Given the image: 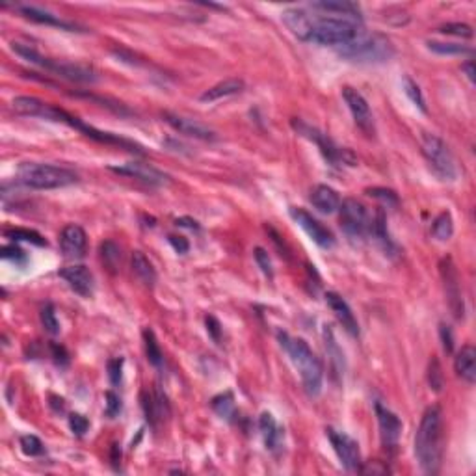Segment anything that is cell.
Wrapping results in <instances>:
<instances>
[{"label": "cell", "mask_w": 476, "mask_h": 476, "mask_svg": "<svg viewBox=\"0 0 476 476\" xmlns=\"http://www.w3.org/2000/svg\"><path fill=\"white\" fill-rule=\"evenodd\" d=\"M143 348H145V356H148V361L151 363L152 367L160 368L164 365V353L160 350V344H158L157 337H155V331L149 328L143 329Z\"/></svg>", "instance_id": "30"}, {"label": "cell", "mask_w": 476, "mask_h": 476, "mask_svg": "<svg viewBox=\"0 0 476 476\" xmlns=\"http://www.w3.org/2000/svg\"><path fill=\"white\" fill-rule=\"evenodd\" d=\"M175 225H177V227L190 229V231H200V224H197V222H195V219H192V218L175 219Z\"/></svg>", "instance_id": "52"}, {"label": "cell", "mask_w": 476, "mask_h": 476, "mask_svg": "<svg viewBox=\"0 0 476 476\" xmlns=\"http://www.w3.org/2000/svg\"><path fill=\"white\" fill-rule=\"evenodd\" d=\"M343 99L348 105L350 112H352V118L356 121V125L367 136H374V118H372L371 106H368L367 99L352 86H344L343 88Z\"/></svg>", "instance_id": "13"}, {"label": "cell", "mask_w": 476, "mask_h": 476, "mask_svg": "<svg viewBox=\"0 0 476 476\" xmlns=\"http://www.w3.org/2000/svg\"><path fill=\"white\" fill-rule=\"evenodd\" d=\"M291 218L294 219L296 224L300 225L305 231V234L313 240L316 246L320 248L329 249L335 246V237L333 233L329 231L326 225H322L316 218H313V214H309L305 209H298V207H292L291 209Z\"/></svg>", "instance_id": "12"}, {"label": "cell", "mask_w": 476, "mask_h": 476, "mask_svg": "<svg viewBox=\"0 0 476 476\" xmlns=\"http://www.w3.org/2000/svg\"><path fill=\"white\" fill-rule=\"evenodd\" d=\"M326 301H328L329 309L333 311L335 319L341 322V326L346 329L348 333L352 337H359V324H357L356 314L352 313L350 305L346 304L343 296L337 294V292H326Z\"/></svg>", "instance_id": "19"}, {"label": "cell", "mask_w": 476, "mask_h": 476, "mask_svg": "<svg viewBox=\"0 0 476 476\" xmlns=\"http://www.w3.org/2000/svg\"><path fill=\"white\" fill-rule=\"evenodd\" d=\"M376 417L378 424H380L381 445L389 454L396 452L402 435V420L398 419V415L387 410L386 405H381L380 402H376Z\"/></svg>", "instance_id": "15"}, {"label": "cell", "mask_w": 476, "mask_h": 476, "mask_svg": "<svg viewBox=\"0 0 476 476\" xmlns=\"http://www.w3.org/2000/svg\"><path fill=\"white\" fill-rule=\"evenodd\" d=\"M367 194L374 197V200H380L381 203H386L387 207L398 205V195H396V192L389 190V188H368Z\"/></svg>", "instance_id": "42"}, {"label": "cell", "mask_w": 476, "mask_h": 476, "mask_svg": "<svg viewBox=\"0 0 476 476\" xmlns=\"http://www.w3.org/2000/svg\"><path fill=\"white\" fill-rule=\"evenodd\" d=\"M17 181L32 190H56L78 182V175L63 166L43 162H24L17 170Z\"/></svg>", "instance_id": "4"}, {"label": "cell", "mask_w": 476, "mask_h": 476, "mask_svg": "<svg viewBox=\"0 0 476 476\" xmlns=\"http://www.w3.org/2000/svg\"><path fill=\"white\" fill-rule=\"evenodd\" d=\"M253 257L257 261V267L261 268V271L267 277H274V264H271V259L268 255V252L264 248H255L253 249Z\"/></svg>", "instance_id": "41"}, {"label": "cell", "mask_w": 476, "mask_h": 476, "mask_svg": "<svg viewBox=\"0 0 476 476\" xmlns=\"http://www.w3.org/2000/svg\"><path fill=\"white\" fill-rule=\"evenodd\" d=\"M281 19L285 26L301 41H311V32H313V17L301 8H289L281 14Z\"/></svg>", "instance_id": "20"}, {"label": "cell", "mask_w": 476, "mask_h": 476, "mask_svg": "<svg viewBox=\"0 0 476 476\" xmlns=\"http://www.w3.org/2000/svg\"><path fill=\"white\" fill-rule=\"evenodd\" d=\"M130 264H133V271L143 285L152 286L157 283V270H155L152 262L149 261L145 253L134 252L133 257H130Z\"/></svg>", "instance_id": "29"}, {"label": "cell", "mask_w": 476, "mask_h": 476, "mask_svg": "<svg viewBox=\"0 0 476 476\" xmlns=\"http://www.w3.org/2000/svg\"><path fill=\"white\" fill-rule=\"evenodd\" d=\"M99 253H100V261L105 262L110 270L112 271L118 270V267L121 264V248H119L114 240H106V242L100 244Z\"/></svg>", "instance_id": "32"}, {"label": "cell", "mask_w": 476, "mask_h": 476, "mask_svg": "<svg viewBox=\"0 0 476 476\" xmlns=\"http://www.w3.org/2000/svg\"><path fill=\"white\" fill-rule=\"evenodd\" d=\"M371 237L376 238V242L380 244L381 249L386 252V255H395L396 244L390 240L389 231H387V218L383 210H378L376 216L372 218L371 224Z\"/></svg>", "instance_id": "27"}, {"label": "cell", "mask_w": 476, "mask_h": 476, "mask_svg": "<svg viewBox=\"0 0 476 476\" xmlns=\"http://www.w3.org/2000/svg\"><path fill=\"white\" fill-rule=\"evenodd\" d=\"M420 151H423L430 170L445 182H454L457 179V167L454 160L452 152L448 149L443 140L435 136V134H423V143H420Z\"/></svg>", "instance_id": "7"}, {"label": "cell", "mask_w": 476, "mask_h": 476, "mask_svg": "<svg viewBox=\"0 0 476 476\" xmlns=\"http://www.w3.org/2000/svg\"><path fill=\"white\" fill-rule=\"evenodd\" d=\"M48 103L38 99V97L30 95H19L11 100V108L15 110V114L24 115V118H41L43 119L45 108Z\"/></svg>", "instance_id": "28"}, {"label": "cell", "mask_w": 476, "mask_h": 476, "mask_svg": "<svg viewBox=\"0 0 476 476\" xmlns=\"http://www.w3.org/2000/svg\"><path fill=\"white\" fill-rule=\"evenodd\" d=\"M309 200L311 203H313L314 209L319 210V212H322V214H333V212H337L338 210L341 203H343L338 192L328 185L314 186L313 190H311Z\"/></svg>", "instance_id": "23"}, {"label": "cell", "mask_w": 476, "mask_h": 476, "mask_svg": "<svg viewBox=\"0 0 476 476\" xmlns=\"http://www.w3.org/2000/svg\"><path fill=\"white\" fill-rule=\"evenodd\" d=\"M402 88H404V93L408 95V99H410L411 103H413V105L417 106L420 112H423V114H426L428 108H426V100H424L423 91H420L419 84H417L411 76L405 75L404 78H402Z\"/></svg>", "instance_id": "34"}, {"label": "cell", "mask_w": 476, "mask_h": 476, "mask_svg": "<svg viewBox=\"0 0 476 476\" xmlns=\"http://www.w3.org/2000/svg\"><path fill=\"white\" fill-rule=\"evenodd\" d=\"M313 10L324 11V14H333V17H343V19L361 21V8L356 2L348 0H324V2H313Z\"/></svg>", "instance_id": "24"}, {"label": "cell", "mask_w": 476, "mask_h": 476, "mask_svg": "<svg viewBox=\"0 0 476 476\" xmlns=\"http://www.w3.org/2000/svg\"><path fill=\"white\" fill-rule=\"evenodd\" d=\"M162 118L173 130H177L179 134H185L188 138L201 140V142H216L218 140L214 130L210 129L209 125L197 121V119L173 114V112H164Z\"/></svg>", "instance_id": "14"}, {"label": "cell", "mask_w": 476, "mask_h": 476, "mask_svg": "<svg viewBox=\"0 0 476 476\" xmlns=\"http://www.w3.org/2000/svg\"><path fill=\"white\" fill-rule=\"evenodd\" d=\"M452 234H454L452 214H450L448 210H445V212H441L438 218L433 219L432 237L435 238V240H439V242H448V240L452 238Z\"/></svg>", "instance_id": "31"}, {"label": "cell", "mask_w": 476, "mask_h": 476, "mask_svg": "<svg viewBox=\"0 0 476 476\" xmlns=\"http://www.w3.org/2000/svg\"><path fill=\"white\" fill-rule=\"evenodd\" d=\"M441 277H443L445 294H447L448 307H450V311H452V314L457 320H462L463 314H465V305H463V296H462V283H460V276H457V270L450 257L441 261Z\"/></svg>", "instance_id": "11"}, {"label": "cell", "mask_w": 476, "mask_h": 476, "mask_svg": "<svg viewBox=\"0 0 476 476\" xmlns=\"http://www.w3.org/2000/svg\"><path fill=\"white\" fill-rule=\"evenodd\" d=\"M21 450H23L26 456H41L45 452V447L41 443V439L36 438V435H23L21 438Z\"/></svg>", "instance_id": "39"}, {"label": "cell", "mask_w": 476, "mask_h": 476, "mask_svg": "<svg viewBox=\"0 0 476 476\" xmlns=\"http://www.w3.org/2000/svg\"><path fill=\"white\" fill-rule=\"evenodd\" d=\"M338 222L341 227L352 240H365L371 237L372 218L368 216L367 209L363 203H359L353 197H348L338 207Z\"/></svg>", "instance_id": "9"}, {"label": "cell", "mask_w": 476, "mask_h": 476, "mask_svg": "<svg viewBox=\"0 0 476 476\" xmlns=\"http://www.w3.org/2000/svg\"><path fill=\"white\" fill-rule=\"evenodd\" d=\"M4 234L6 238H10L14 242H30L36 244V246H47L45 238L39 233H36V231H30V229H21V227L6 229Z\"/></svg>", "instance_id": "35"}, {"label": "cell", "mask_w": 476, "mask_h": 476, "mask_svg": "<svg viewBox=\"0 0 476 476\" xmlns=\"http://www.w3.org/2000/svg\"><path fill=\"white\" fill-rule=\"evenodd\" d=\"M110 172L118 173V175L129 177V179H136L140 182H145L149 186H162L166 185L170 177L166 173H162L157 167L148 166V164H140V162H127L121 164V166H110Z\"/></svg>", "instance_id": "16"}, {"label": "cell", "mask_w": 476, "mask_h": 476, "mask_svg": "<svg viewBox=\"0 0 476 476\" xmlns=\"http://www.w3.org/2000/svg\"><path fill=\"white\" fill-rule=\"evenodd\" d=\"M428 383L435 393L443 389V372H441V367H439L438 359H432L430 361V371H428Z\"/></svg>", "instance_id": "43"}, {"label": "cell", "mask_w": 476, "mask_h": 476, "mask_svg": "<svg viewBox=\"0 0 476 476\" xmlns=\"http://www.w3.org/2000/svg\"><path fill=\"white\" fill-rule=\"evenodd\" d=\"M108 378L112 386L121 383V380H123V359L121 357H115V359L108 361Z\"/></svg>", "instance_id": "46"}, {"label": "cell", "mask_w": 476, "mask_h": 476, "mask_svg": "<svg viewBox=\"0 0 476 476\" xmlns=\"http://www.w3.org/2000/svg\"><path fill=\"white\" fill-rule=\"evenodd\" d=\"M428 48L432 53L441 54V56H462V54H471L472 48L462 43H445V41H428Z\"/></svg>", "instance_id": "33"}, {"label": "cell", "mask_w": 476, "mask_h": 476, "mask_svg": "<svg viewBox=\"0 0 476 476\" xmlns=\"http://www.w3.org/2000/svg\"><path fill=\"white\" fill-rule=\"evenodd\" d=\"M205 324L207 331H209V335L212 337V341L219 343V338H222V324H219V320L216 319V316H212V314H209L205 319Z\"/></svg>", "instance_id": "48"}, {"label": "cell", "mask_w": 476, "mask_h": 476, "mask_svg": "<svg viewBox=\"0 0 476 476\" xmlns=\"http://www.w3.org/2000/svg\"><path fill=\"white\" fill-rule=\"evenodd\" d=\"M439 32L447 33V36H457V38H472V29L465 23H448L439 26Z\"/></svg>", "instance_id": "40"}, {"label": "cell", "mask_w": 476, "mask_h": 476, "mask_svg": "<svg viewBox=\"0 0 476 476\" xmlns=\"http://www.w3.org/2000/svg\"><path fill=\"white\" fill-rule=\"evenodd\" d=\"M244 88H246V84H244L242 78H225V81L218 82V84H214L212 88L203 91L200 100H203V103H214V100L219 99H227V97L242 93Z\"/></svg>", "instance_id": "25"}, {"label": "cell", "mask_w": 476, "mask_h": 476, "mask_svg": "<svg viewBox=\"0 0 476 476\" xmlns=\"http://www.w3.org/2000/svg\"><path fill=\"white\" fill-rule=\"evenodd\" d=\"M39 319H41V324H43L45 331L51 335L60 333V322L56 319V313H54V307L51 304H47L39 313Z\"/></svg>", "instance_id": "38"}, {"label": "cell", "mask_w": 476, "mask_h": 476, "mask_svg": "<svg viewBox=\"0 0 476 476\" xmlns=\"http://www.w3.org/2000/svg\"><path fill=\"white\" fill-rule=\"evenodd\" d=\"M439 333H441V341H443V348L445 352H452L454 348V335H452V329L448 328V326L441 324L439 326Z\"/></svg>", "instance_id": "49"}, {"label": "cell", "mask_w": 476, "mask_h": 476, "mask_svg": "<svg viewBox=\"0 0 476 476\" xmlns=\"http://www.w3.org/2000/svg\"><path fill=\"white\" fill-rule=\"evenodd\" d=\"M359 472H363V475H386V472H389V469L386 465H381V462H372L359 467Z\"/></svg>", "instance_id": "51"}, {"label": "cell", "mask_w": 476, "mask_h": 476, "mask_svg": "<svg viewBox=\"0 0 476 476\" xmlns=\"http://www.w3.org/2000/svg\"><path fill=\"white\" fill-rule=\"evenodd\" d=\"M86 231L76 224H69L60 233V248L66 259H82L86 253Z\"/></svg>", "instance_id": "17"}, {"label": "cell", "mask_w": 476, "mask_h": 476, "mask_svg": "<svg viewBox=\"0 0 476 476\" xmlns=\"http://www.w3.org/2000/svg\"><path fill=\"white\" fill-rule=\"evenodd\" d=\"M365 32L361 26V21L343 19V17H313V32H311L309 43L319 45H331V47H341L356 39L359 33Z\"/></svg>", "instance_id": "6"}, {"label": "cell", "mask_w": 476, "mask_h": 476, "mask_svg": "<svg viewBox=\"0 0 476 476\" xmlns=\"http://www.w3.org/2000/svg\"><path fill=\"white\" fill-rule=\"evenodd\" d=\"M462 73H465L467 81L475 84V63H472V60H467L465 63H462Z\"/></svg>", "instance_id": "53"}, {"label": "cell", "mask_w": 476, "mask_h": 476, "mask_svg": "<svg viewBox=\"0 0 476 476\" xmlns=\"http://www.w3.org/2000/svg\"><path fill=\"white\" fill-rule=\"evenodd\" d=\"M415 456L423 472L438 475L443 457V413L439 405L424 411L415 435Z\"/></svg>", "instance_id": "1"}, {"label": "cell", "mask_w": 476, "mask_h": 476, "mask_svg": "<svg viewBox=\"0 0 476 476\" xmlns=\"http://www.w3.org/2000/svg\"><path fill=\"white\" fill-rule=\"evenodd\" d=\"M338 56H343L348 62L357 63H381L389 62L395 56V47L381 33H359L356 39L337 47Z\"/></svg>", "instance_id": "5"}, {"label": "cell", "mask_w": 476, "mask_h": 476, "mask_svg": "<svg viewBox=\"0 0 476 476\" xmlns=\"http://www.w3.org/2000/svg\"><path fill=\"white\" fill-rule=\"evenodd\" d=\"M11 51H14L17 56L23 58V60L32 63V66L41 67L45 71L53 73V75L60 76V78H66V81L78 82V84H93V82L99 81L95 69L91 66H86V63L53 60V58H47L43 56V54H39L38 51L33 47H30V45L19 43V41H14V43H11Z\"/></svg>", "instance_id": "3"}, {"label": "cell", "mask_w": 476, "mask_h": 476, "mask_svg": "<svg viewBox=\"0 0 476 476\" xmlns=\"http://www.w3.org/2000/svg\"><path fill=\"white\" fill-rule=\"evenodd\" d=\"M259 430H261V435L268 450L274 454L279 452L283 448V443H285V430L276 423L274 415L262 413L261 419H259Z\"/></svg>", "instance_id": "22"}, {"label": "cell", "mask_w": 476, "mask_h": 476, "mask_svg": "<svg viewBox=\"0 0 476 476\" xmlns=\"http://www.w3.org/2000/svg\"><path fill=\"white\" fill-rule=\"evenodd\" d=\"M292 127H294V130L300 134V136L307 138L309 142L316 143V148L320 149L322 157H324L331 166H356L357 164V158L353 157L352 151L338 148L337 143L329 138L328 134L320 133L319 129H314L311 125L304 123L300 119H292Z\"/></svg>", "instance_id": "8"}, {"label": "cell", "mask_w": 476, "mask_h": 476, "mask_svg": "<svg viewBox=\"0 0 476 476\" xmlns=\"http://www.w3.org/2000/svg\"><path fill=\"white\" fill-rule=\"evenodd\" d=\"M454 368H456V374L462 380H465L467 383H475L476 381V350L467 344L463 346L456 356V361H454Z\"/></svg>", "instance_id": "26"}, {"label": "cell", "mask_w": 476, "mask_h": 476, "mask_svg": "<svg viewBox=\"0 0 476 476\" xmlns=\"http://www.w3.org/2000/svg\"><path fill=\"white\" fill-rule=\"evenodd\" d=\"M17 10H19V14L23 15V17L33 21V23L47 24V26L67 30V32H82V30H78L76 24L69 23V21L60 19L58 15L51 14V11H47V10H41V8H36V6H17Z\"/></svg>", "instance_id": "21"}, {"label": "cell", "mask_w": 476, "mask_h": 476, "mask_svg": "<svg viewBox=\"0 0 476 476\" xmlns=\"http://www.w3.org/2000/svg\"><path fill=\"white\" fill-rule=\"evenodd\" d=\"M105 400H106V408H105L106 417H108V419H115V417L121 413V398L115 395L114 390H106Z\"/></svg>", "instance_id": "44"}, {"label": "cell", "mask_w": 476, "mask_h": 476, "mask_svg": "<svg viewBox=\"0 0 476 476\" xmlns=\"http://www.w3.org/2000/svg\"><path fill=\"white\" fill-rule=\"evenodd\" d=\"M53 352H54V359H56L58 363H60V361L67 363V353H66V350H63L62 346L58 348L56 344H53Z\"/></svg>", "instance_id": "54"}, {"label": "cell", "mask_w": 476, "mask_h": 476, "mask_svg": "<svg viewBox=\"0 0 476 476\" xmlns=\"http://www.w3.org/2000/svg\"><path fill=\"white\" fill-rule=\"evenodd\" d=\"M167 240H170V244H172V248L175 249L177 253H181V255L188 253V249H190V244H188V240H186L185 237L170 234V237H167Z\"/></svg>", "instance_id": "50"}, {"label": "cell", "mask_w": 476, "mask_h": 476, "mask_svg": "<svg viewBox=\"0 0 476 476\" xmlns=\"http://www.w3.org/2000/svg\"><path fill=\"white\" fill-rule=\"evenodd\" d=\"M212 410L222 417V419H233L237 415V408H234V398L231 393H224L212 398Z\"/></svg>", "instance_id": "37"}, {"label": "cell", "mask_w": 476, "mask_h": 476, "mask_svg": "<svg viewBox=\"0 0 476 476\" xmlns=\"http://www.w3.org/2000/svg\"><path fill=\"white\" fill-rule=\"evenodd\" d=\"M60 277L66 279V283L71 286L76 294H81L82 298H90L93 294V274L90 271V268L84 267V264H73V267H67L60 270Z\"/></svg>", "instance_id": "18"}, {"label": "cell", "mask_w": 476, "mask_h": 476, "mask_svg": "<svg viewBox=\"0 0 476 476\" xmlns=\"http://www.w3.org/2000/svg\"><path fill=\"white\" fill-rule=\"evenodd\" d=\"M2 259H6V261L21 262L26 259V255H24V252L19 248V246L10 244V246H4V248H2Z\"/></svg>", "instance_id": "47"}, {"label": "cell", "mask_w": 476, "mask_h": 476, "mask_svg": "<svg viewBox=\"0 0 476 476\" xmlns=\"http://www.w3.org/2000/svg\"><path fill=\"white\" fill-rule=\"evenodd\" d=\"M69 428H71V432L75 433V435L82 438V435L90 430V420L81 413H71L69 415Z\"/></svg>", "instance_id": "45"}, {"label": "cell", "mask_w": 476, "mask_h": 476, "mask_svg": "<svg viewBox=\"0 0 476 476\" xmlns=\"http://www.w3.org/2000/svg\"><path fill=\"white\" fill-rule=\"evenodd\" d=\"M326 435H328L329 443L333 447L341 465L350 472H359V467H361V450H359V445H357L356 439L350 438L348 433L338 432V430L335 428H326Z\"/></svg>", "instance_id": "10"}, {"label": "cell", "mask_w": 476, "mask_h": 476, "mask_svg": "<svg viewBox=\"0 0 476 476\" xmlns=\"http://www.w3.org/2000/svg\"><path fill=\"white\" fill-rule=\"evenodd\" d=\"M277 338L291 357L296 371L300 372L305 393L309 396H319L320 390H322V380H324V371H322V363L319 361V357L314 356L313 350L304 338L289 337L281 331L277 333Z\"/></svg>", "instance_id": "2"}, {"label": "cell", "mask_w": 476, "mask_h": 476, "mask_svg": "<svg viewBox=\"0 0 476 476\" xmlns=\"http://www.w3.org/2000/svg\"><path fill=\"white\" fill-rule=\"evenodd\" d=\"M324 343H326V352H328L329 359L333 363L335 371H343L344 368V359H343V352H341V348H338L337 341H335L333 331L326 326L324 329Z\"/></svg>", "instance_id": "36"}]
</instances>
